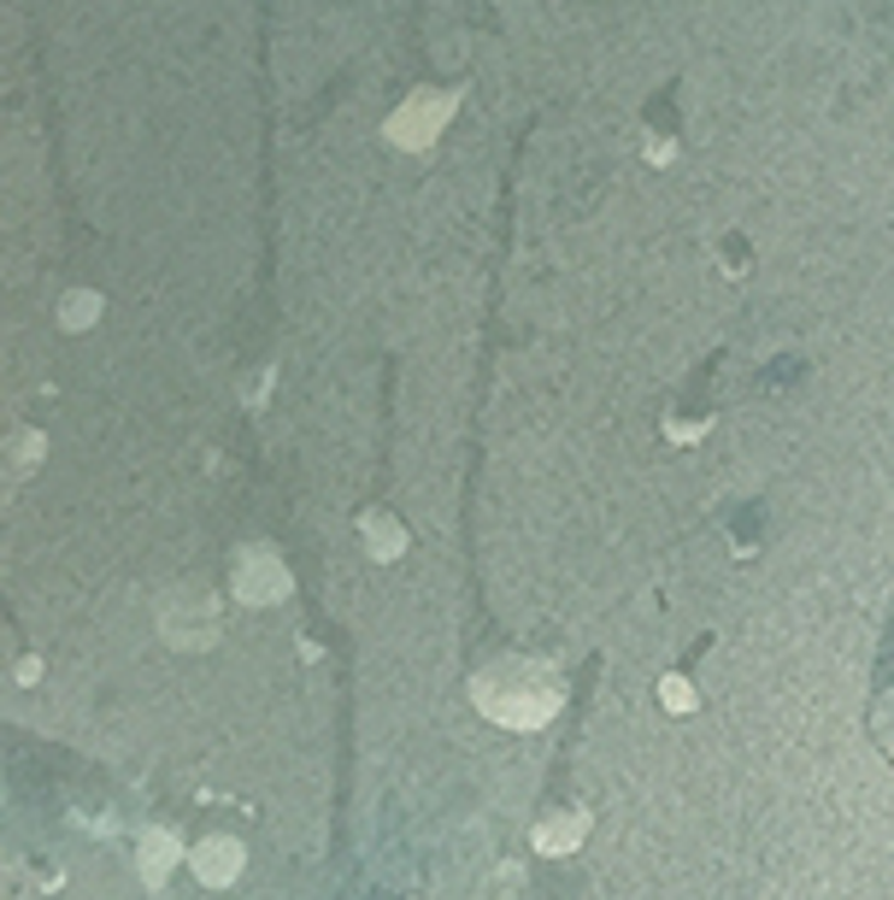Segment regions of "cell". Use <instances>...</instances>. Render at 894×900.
Wrapping results in <instances>:
<instances>
[{"mask_svg": "<svg viewBox=\"0 0 894 900\" xmlns=\"http://www.w3.org/2000/svg\"><path fill=\"white\" fill-rule=\"evenodd\" d=\"M453 106H460V94H413V101L383 124V136L395 141V148L418 153V148H430V141L442 136V124L453 118Z\"/></svg>", "mask_w": 894, "mask_h": 900, "instance_id": "6da1fadb", "label": "cell"}, {"mask_svg": "<svg viewBox=\"0 0 894 900\" xmlns=\"http://www.w3.org/2000/svg\"><path fill=\"white\" fill-rule=\"evenodd\" d=\"M235 589H242V600L265 607V600H277L282 589H289V572H282V559H277V554L254 547V554L235 559Z\"/></svg>", "mask_w": 894, "mask_h": 900, "instance_id": "7a4b0ae2", "label": "cell"}, {"mask_svg": "<svg viewBox=\"0 0 894 900\" xmlns=\"http://www.w3.org/2000/svg\"><path fill=\"white\" fill-rule=\"evenodd\" d=\"M188 865H195V877L207 882V889H224V882L242 877V842H235V835H207V842L188 854Z\"/></svg>", "mask_w": 894, "mask_h": 900, "instance_id": "3957f363", "label": "cell"}, {"mask_svg": "<svg viewBox=\"0 0 894 900\" xmlns=\"http://www.w3.org/2000/svg\"><path fill=\"white\" fill-rule=\"evenodd\" d=\"M365 542H371V559H400V547H406V535L395 518H383V512H365Z\"/></svg>", "mask_w": 894, "mask_h": 900, "instance_id": "277c9868", "label": "cell"}, {"mask_svg": "<svg viewBox=\"0 0 894 900\" xmlns=\"http://www.w3.org/2000/svg\"><path fill=\"white\" fill-rule=\"evenodd\" d=\"M583 824H589L583 812H571V818H547V824L536 830V847H542V854H565V847L583 842Z\"/></svg>", "mask_w": 894, "mask_h": 900, "instance_id": "5b68a950", "label": "cell"}, {"mask_svg": "<svg viewBox=\"0 0 894 900\" xmlns=\"http://www.w3.org/2000/svg\"><path fill=\"white\" fill-rule=\"evenodd\" d=\"M94 319H101V295L94 289H71L66 300H59V324L66 330H89Z\"/></svg>", "mask_w": 894, "mask_h": 900, "instance_id": "8992f818", "label": "cell"}, {"mask_svg": "<svg viewBox=\"0 0 894 900\" xmlns=\"http://www.w3.org/2000/svg\"><path fill=\"white\" fill-rule=\"evenodd\" d=\"M171 859H177V842H171L165 830H153L148 842H141V872H148L153 882H160V877L171 872Z\"/></svg>", "mask_w": 894, "mask_h": 900, "instance_id": "52a82bcc", "label": "cell"}, {"mask_svg": "<svg viewBox=\"0 0 894 900\" xmlns=\"http://www.w3.org/2000/svg\"><path fill=\"white\" fill-rule=\"evenodd\" d=\"M659 694H665V701L677 706V713H688V706H695V694H688V683H683V677H665V689H659Z\"/></svg>", "mask_w": 894, "mask_h": 900, "instance_id": "ba28073f", "label": "cell"}]
</instances>
